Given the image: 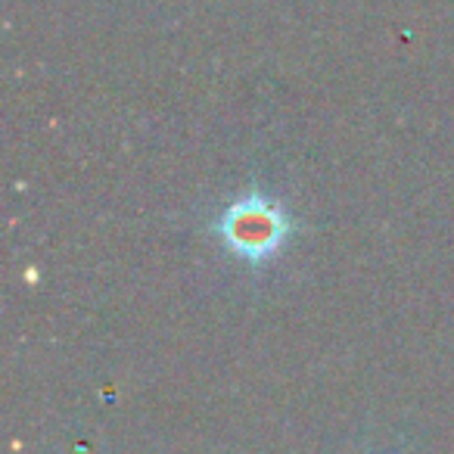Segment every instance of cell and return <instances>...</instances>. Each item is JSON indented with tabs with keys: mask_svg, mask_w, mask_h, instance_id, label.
Returning a JSON list of instances; mask_svg holds the SVG:
<instances>
[{
	"mask_svg": "<svg viewBox=\"0 0 454 454\" xmlns=\"http://www.w3.org/2000/svg\"><path fill=\"white\" fill-rule=\"evenodd\" d=\"M299 227L302 224L284 200H278L262 187H249L227 202L208 221L206 231L240 265L253 268V271H265L296 240Z\"/></svg>",
	"mask_w": 454,
	"mask_h": 454,
	"instance_id": "1",
	"label": "cell"
}]
</instances>
